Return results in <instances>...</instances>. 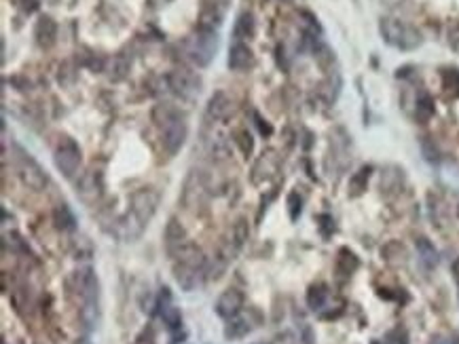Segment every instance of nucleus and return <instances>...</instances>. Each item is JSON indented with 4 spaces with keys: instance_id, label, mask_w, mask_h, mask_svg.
<instances>
[{
    "instance_id": "f257e3e1",
    "label": "nucleus",
    "mask_w": 459,
    "mask_h": 344,
    "mask_svg": "<svg viewBox=\"0 0 459 344\" xmlns=\"http://www.w3.org/2000/svg\"><path fill=\"white\" fill-rule=\"evenodd\" d=\"M159 207V193L152 188H140L131 195V205L127 209V213H123L117 222H115V235L121 241H136L144 228L148 226V222L152 220V215L157 213Z\"/></svg>"
},
{
    "instance_id": "f03ea898",
    "label": "nucleus",
    "mask_w": 459,
    "mask_h": 344,
    "mask_svg": "<svg viewBox=\"0 0 459 344\" xmlns=\"http://www.w3.org/2000/svg\"><path fill=\"white\" fill-rule=\"evenodd\" d=\"M70 290L81 300V323L87 331L95 329L99 321V283L91 266H83L70 277Z\"/></svg>"
},
{
    "instance_id": "7ed1b4c3",
    "label": "nucleus",
    "mask_w": 459,
    "mask_h": 344,
    "mask_svg": "<svg viewBox=\"0 0 459 344\" xmlns=\"http://www.w3.org/2000/svg\"><path fill=\"white\" fill-rule=\"evenodd\" d=\"M206 270H208V260L203 256V252L193 243H186L180 249V254L174 258V279L184 292H195L203 283V279H208Z\"/></svg>"
},
{
    "instance_id": "20e7f679",
    "label": "nucleus",
    "mask_w": 459,
    "mask_h": 344,
    "mask_svg": "<svg viewBox=\"0 0 459 344\" xmlns=\"http://www.w3.org/2000/svg\"><path fill=\"white\" fill-rule=\"evenodd\" d=\"M155 123L161 127V144L168 156H174L186 142L188 136V125L184 114H180L178 110L170 108V106H159L152 114Z\"/></svg>"
},
{
    "instance_id": "39448f33",
    "label": "nucleus",
    "mask_w": 459,
    "mask_h": 344,
    "mask_svg": "<svg viewBox=\"0 0 459 344\" xmlns=\"http://www.w3.org/2000/svg\"><path fill=\"white\" fill-rule=\"evenodd\" d=\"M184 55L197 66V68H206L212 64L218 51V36L216 30L210 28H197L193 34H188L182 42Z\"/></svg>"
},
{
    "instance_id": "423d86ee",
    "label": "nucleus",
    "mask_w": 459,
    "mask_h": 344,
    "mask_svg": "<svg viewBox=\"0 0 459 344\" xmlns=\"http://www.w3.org/2000/svg\"><path fill=\"white\" fill-rule=\"evenodd\" d=\"M379 32L385 44L400 49V51H415L424 42V36L415 26L406 24L402 19H396V17H381Z\"/></svg>"
},
{
    "instance_id": "0eeeda50",
    "label": "nucleus",
    "mask_w": 459,
    "mask_h": 344,
    "mask_svg": "<svg viewBox=\"0 0 459 344\" xmlns=\"http://www.w3.org/2000/svg\"><path fill=\"white\" fill-rule=\"evenodd\" d=\"M54 161L64 178H68V180L74 178L79 167H81V161H83L79 144L72 138H60L56 152H54Z\"/></svg>"
},
{
    "instance_id": "6e6552de",
    "label": "nucleus",
    "mask_w": 459,
    "mask_h": 344,
    "mask_svg": "<svg viewBox=\"0 0 459 344\" xmlns=\"http://www.w3.org/2000/svg\"><path fill=\"white\" fill-rule=\"evenodd\" d=\"M168 87L180 95L182 99H195L199 93H201V87H203V81L199 74H195L193 70H186V68H176L168 74Z\"/></svg>"
},
{
    "instance_id": "1a4fd4ad",
    "label": "nucleus",
    "mask_w": 459,
    "mask_h": 344,
    "mask_svg": "<svg viewBox=\"0 0 459 344\" xmlns=\"http://www.w3.org/2000/svg\"><path fill=\"white\" fill-rule=\"evenodd\" d=\"M17 174H19L22 182H24L28 188L36 190V193L45 190L47 184H49V178H47V174L42 171V167H40L30 154H26V152H22V156L17 158Z\"/></svg>"
},
{
    "instance_id": "9d476101",
    "label": "nucleus",
    "mask_w": 459,
    "mask_h": 344,
    "mask_svg": "<svg viewBox=\"0 0 459 344\" xmlns=\"http://www.w3.org/2000/svg\"><path fill=\"white\" fill-rule=\"evenodd\" d=\"M206 195H208V180L203 176V171H191L182 188V205L193 211L199 205H203Z\"/></svg>"
},
{
    "instance_id": "9b49d317",
    "label": "nucleus",
    "mask_w": 459,
    "mask_h": 344,
    "mask_svg": "<svg viewBox=\"0 0 459 344\" xmlns=\"http://www.w3.org/2000/svg\"><path fill=\"white\" fill-rule=\"evenodd\" d=\"M231 0H201L199 7V28L216 30L223 26Z\"/></svg>"
},
{
    "instance_id": "f8f14e48",
    "label": "nucleus",
    "mask_w": 459,
    "mask_h": 344,
    "mask_svg": "<svg viewBox=\"0 0 459 344\" xmlns=\"http://www.w3.org/2000/svg\"><path fill=\"white\" fill-rule=\"evenodd\" d=\"M277 167H280V161H277L275 152L273 150L263 152L257 158V163H254V167H252V182L257 184V186L269 182L277 174Z\"/></svg>"
},
{
    "instance_id": "ddd939ff",
    "label": "nucleus",
    "mask_w": 459,
    "mask_h": 344,
    "mask_svg": "<svg viewBox=\"0 0 459 344\" xmlns=\"http://www.w3.org/2000/svg\"><path fill=\"white\" fill-rule=\"evenodd\" d=\"M102 193H104V178H102L99 171H87V174L81 176L76 184V195L83 201L93 203L95 199L102 197Z\"/></svg>"
},
{
    "instance_id": "4468645a",
    "label": "nucleus",
    "mask_w": 459,
    "mask_h": 344,
    "mask_svg": "<svg viewBox=\"0 0 459 344\" xmlns=\"http://www.w3.org/2000/svg\"><path fill=\"white\" fill-rule=\"evenodd\" d=\"M163 241H166V249L172 258H176L180 254V249L188 243L186 239V231L184 226L178 218H170L168 226H166V235H163Z\"/></svg>"
},
{
    "instance_id": "2eb2a0df",
    "label": "nucleus",
    "mask_w": 459,
    "mask_h": 344,
    "mask_svg": "<svg viewBox=\"0 0 459 344\" xmlns=\"http://www.w3.org/2000/svg\"><path fill=\"white\" fill-rule=\"evenodd\" d=\"M241 309H243V294H241L239 290H233V288L227 290V292H223V294L218 296L216 304H214L216 315L223 317V319H231V317L239 315Z\"/></svg>"
},
{
    "instance_id": "dca6fc26",
    "label": "nucleus",
    "mask_w": 459,
    "mask_h": 344,
    "mask_svg": "<svg viewBox=\"0 0 459 344\" xmlns=\"http://www.w3.org/2000/svg\"><path fill=\"white\" fill-rule=\"evenodd\" d=\"M157 309H159V315H161V319H163V323H166L168 329L176 331V329L182 327V313H180L178 306L172 304V294H170L168 288L161 290V298H159Z\"/></svg>"
},
{
    "instance_id": "f3484780",
    "label": "nucleus",
    "mask_w": 459,
    "mask_h": 344,
    "mask_svg": "<svg viewBox=\"0 0 459 344\" xmlns=\"http://www.w3.org/2000/svg\"><path fill=\"white\" fill-rule=\"evenodd\" d=\"M34 38H36V44L40 49H51L58 40V24L54 22V17L49 15H42L38 17L36 26H34Z\"/></svg>"
},
{
    "instance_id": "a211bd4d",
    "label": "nucleus",
    "mask_w": 459,
    "mask_h": 344,
    "mask_svg": "<svg viewBox=\"0 0 459 344\" xmlns=\"http://www.w3.org/2000/svg\"><path fill=\"white\" fill-rule=\"evenodd\" d=\"M227 66H229L233 72H243V70L252 68V66H254V53H252V49H250L245 42H235V44L229 49Z\"/></svg>"
},
{
    "instance_id": "6ab92c4d",
    "label": "nucleus",
    "mask_w": 459,
    "mask_h": 344,
    "mask_svg": "<svg viewBox=\"0 0 459 344\" xmlns=\"http://www.w3.org/2000/svg\"><path fill=\"white\" fill-rule=\"evenodd\" d=\"M231 110V101L227 97L225 91H216L210 101H208V108H206V121L208 123H218L223 119H227V114Z\"/></svg>"
},
{
    "instance_id": "aec40b11",
    "label": "nucleus",
    "mask_w": 459,
    "mask_h": 344,
    "mask_svg": "<svg viewBox=\"0 0 459 344\" xmlns=\"http://www.w3.org/2000/svg\"><path fill=\"white\" fill-rule=\"evenodd\" d=\"M360 266V260L358 256H355L351 249L347 247H341L339 254H337V262H335V270L341 279H349L355 270H358Z\"/></svg>"
},
{
    "instance_id": "412c9836",
    "label": "nucleus",
    "mask_w": 459,
    "mask_h": 344,
    "mask_svg": "<svg viewBox=\"0 0 459 344\" xmlns=\"http://www.w3.org/2000/svg\"><path fill=\"white\" fill-rule=\"evenodd\" d=\"M252 329H254V325H252L250 317H245V315H241V313H239V315H235V317L227 319L225 338H227V340H239V338L248 336Z\"/></svg>"
},
{
    "instance_id": "4be33fe9",
    "label": "nucleus",
    "mask_w": 459,
    "mask_h": 344,
    "mask_svg": "<svg viewBox=\"0 0 459 344\" xmlns=\"http://www.w3.org/2000/svg\"><path fill=\"white\" fill-rule=\"evenodd\" d=\"M257 34V22H254V15L250 11H243L237 15L235 26H233V36L241 42L245 38H252Z\"/></svg>"
},
{
    "instance_id": "5701e85b",
    "label": "nucleus",
    "mask_w": 459,
    "mask_h": 344,
    "mask_svg": "<svg viewBox=\"0 0 459 344\" xmlns=\"http://www.w3.org/2000/svg\"><path fill=\"white\" fill-rule=\"evenodd\" d=\"M54 224L62 233H72L76 228V215L68 205H58L54 209Z\"/></svg>"
},
{
    "instance_id": "b1692460",
    "label": "nucleus",
    "mask_w": 459,
    "mask_h": 344,
    "mask_svg": "<svg viewBox=\"0 0 459 344\" xmlns=\"http://www.w3.org/2000/svg\"><path fill=\"white\" fill-rule=\"evenodd\" d=\"M371 174H373L371 165H364V167H360L358 171H355V174L351 176V180H349V197L364 195V190L369 186V180H371Z\"/></svg>"
},
{
    "instance_id": "393cba45",
    "label": "nucleus",
    "mask_w": 459,
    "mask_h": 344,
    "mask_svg": "<svg viewBox=\"0 0 459 344\" xmlns=\"http://www.w3.org/2000/svg\"><path fill=\"white\" fill-rule=\"evenodd\" d=\"M328 296H330V292H328L326 285H324V283H316V285H312V288L307 290V306H309L312 311L320 313V311L326 306Z\"/></svg>"
},
{
    "instance_id": "a878e982",
    "label": "nucleus",
    "mask_w": 459,
    "mask_h": 344,
    "mask_svg": "<svg viewBox=\"0 0 459 344\" xmlns=\"http://www.w3.org/2000/svg\"><path fill=\"white\" fill-rule=\"evenodd\" d=\"M129 68H131V66H129V62L125 60L123 55H115L104 70L108 72V79H111V81L119 83V81H123V79L129 74Z\"/></svg>"
},
{
    "instance_id": "bb28decb",
    "label": "nucleus",
    "mask_w": 459,
    "mask_h": 344,
    "mask_svg": "<svg viewBox=\"0 0 459 344\" xmlns=\"http://www.w3.org/2000/svg\"><path fill=\"white\" fill-rule=\"evenodd\" d=\"M415 245H417V254H419V258H421V264H424L426 268H434V266L438 264V252H436V247H434L426 237H419Z\"/></svg>"
},
{
    "instance_id": "cd10ccee",
    "label": "nucleus",
    "mask_w": 459,
    "mask_h": 344,
    "mask_svg": "<svg viewBox=\"0 0 459 344\" xmlns=\"http://www.w3.org/2000/svg\"><path fill=\"white\" fill-rule=\"evenodd\" d=\"M434 112H436V108H434V99L430 97V93H421L419 97H417V108H415V117H417V121L419 123H428L432 117H434Z\"/></svg>"
},
{
    "instance_id": "c85d7f7f",
    "label": "nucleus",
    "mask_w": 459,
    "mask_h": 344,
    "mask_svg": "<svg viewBox=\"0 0 459 344\" xmlns=\"http://www.w3.org/2000/svg\"><path fill=\"white\" fill-rule=\"evenodd\" d=\"M442 79V89L449 97H457L459 95V68H449L442 70L440 74Z\"/></svg>"
},
{
    "instance_id": "c756f323",
    "label": "nucleus",
    "mask_w": 459,
    "mask_h": 344,
    "mask_svg": "<svg viewBox=\"0 0 459 344\" xmlns=\"http://www.w3.org/2000/svg\"><path fill=\"white\" fill-rule=\"evenodd\" d=\"M402 186V171H398V169H389V171H385L383 174V178H381V190H385V193H394V190H398Z\"/></svg>"
},
{
    "instance_id": "7c9ffc66",
    "label": "nucleus",
    "mask_w": 459,
    "mask_h": 344,
    "mask_svg": "<svg viewBox=\"0 0 459 344\" xmlns=\"http://www.w3.org/2000/svg\"><path fill=\"white\" fill-rule=\"evenodd\" d=\"M233 138H235V144L239 146L241 154H243V156H250L252 150H254V140H252L250 131H248V129H237V131L233 133Z\"/></svg>"
},
{
    "instance_id": "2f4dec72",
    "label": "nucleus",
    "mask_w": 459,
    "mask_h": 344,
    "mask_svg": "<svg viewBox=\"0 0 459 344\" xmlns=\"http://www.w3.org/2000/svg\"><path fill=\"white\" fill-rule=\"evenodd\" d=\"M288 213H290V220L296 222L298 215H300V209H303V199L298 197V193H290L288 195Z\"/></svg>"
},
{
    "instance_id": "473e14b6",
    "label": "nucleus",
    "mask_w": 459,
    "mask_h": 344,
    "mask_svg": "<svg viewBox=\"0 0 459 344\" xmlns=\"http://www.w3.org/2000/svg\"><path fill=\"white\" fill-rule=\"evenodd\" d=\"M385 342H387V344H409V331L398 325V327H394V329L387 334Z\"/></svg>"
},
{
    "instance_id": "72a5a7b5",
    "label": "nucleus",
    "mask_w": 459,
    "mask_h": 344,
    "mask_svg": "<svg viewBox=\"0 0 459 344\" xmlns=\"http://www.w3.org/2000/svg\"><path fill=\"white\" fill-rule=\"evenodd\" d=\"M421 152H424V156L430 161V163H436L440 156H438V148L434 146V142L430 140V138H421Z\"/></svg>"
},
{
    "instance_id": "f704fd0d",
    "label": "nucleus",
    "mask_w": 459,
    "mask_h": 344,
    "mask_svg": "<svg viewBox=\"0 0 459 344\" xmlns=\"http://www.w3.org/2000/svg\"><path fill=\"white\" fill-rule=\"evenodd\" d=\"M320 228H322V233H324V237H330V233L335 231V222H332V218L330 215H320Z\"/></svg>"
},
{
    "instance_id": "c9c22d12",
    "label": "nucleus",
    "mask_w": 459,
    "mask_h": 344,
    "mask_svg": "<svg viewBox=\"0 0 459 344\" xmlns=\"http://www.w3.org/2000/svg\"><path fill=\"white\" fill-rule=\"evenodd\" d=\"M17 5L24 13H34L38 9V0H17Z\"/></svg>"
},
{
    "instance_id": "e433bc0d",
    "label": "nucleus",
    "mask_w": 459,
    "mask_h": 344,
    "mask_svg": "<svg viewBox=\"0 0 459 344\" xmlns=\"http://www.w3.org/2000/svg\"><path fill=\"white\" fill-rule=\"evenodd\" d=\"M254 121H257V125H259V129H261L263 136H271L273 129H271V125H269L267 121H263V119L259 117V114H254Z\"/></svg>"
},
{
    "instance_id": "4c0bfd02",
    "label": "nucleus",
    "mask_w": 459,
    "mask_h": 344,
    "mask_svg": "<svg viewBox=\"0 0 459 344\" xmlns=\"http://www.w3.org/2000/svg\"><path fill=\"white\" fill-rule=\"evenodd\" d=\"M449 42L455 51H459V28H453L451 34H449Z\"/></svg>"
},
{
    "instance_id": "58836bf2",
    "label": "nucleus",
    "mask_w": 459,
    "mask_h": 344,
    "mask_svg": "<svg viewBox=\"0 0 459 344\" xmlns=\"http://www.w3.org/2000/svg\"><path fill=\"white\" fill-rule=\"evenodd\" d=\"M453 277L457 279V283H459V258L453 262Z\"/></svg>"
},
{
    "instance_id": "ea45409f",
    "label": "nucleus",
    "mask_w": 459,
    "mask_h": 344,
    "mask_svg": "<svg viewBox=\"0 0 459 344\" xmlns=\"http://www.w3.org/2000/svg\"><path fill=\"white\" fill-rule=\"evenodd\" d=\"M430 344H446V342H444V340H442V338H440V336H434V338H432V342H430Z\"/></svg>"
},
{
    "instance_id": "a19ab883",
    "label": "nucleus",
    "mask_w": 459,
    "mask_h": 344,
    "mask_svg": "<svg viewBox=\"0 0 459 344\" xmlns=\"http://www.w3.org/2000/svg\"><path fill=\"white\" fill-rule=\"evenodd\" d=\"M76 344H91V342L87 338H81V340H76Z\"/></svg>"
},
{
    "instance_id": "79ce46f5",
    "label": "nucleus",
    "mask_w": 459,
    "mask_h": 344,
    "mask_svg": "<svg viewBox=\"0 0 459 344\" xmlns=\"http://www.w3.org/2000/svg\"><path fill=\"white\" fill-rule=\"evenodd\" d=\"M451 344H459V334H457V336H453V340H451Z\"/></svg>"
},
{
    "instance_id": "37998d69",
    "label": "nucleus",
    "mask_w": 459,
    "mask_h": 344,
    "mask_svg": "<svg viewBox=\"0 0 459 344\" xmlns=\"http://www.w3.org/2000/svg\"><path fill=\"white\" fill-rule=\"evenodd\" d=\"M371 344H383V342H379V340H373Z\"/></svg>"
}]
</instances>
